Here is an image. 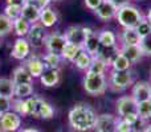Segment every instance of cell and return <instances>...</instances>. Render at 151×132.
<instances>
[{
    "label": "cell",
    "mask_w": 151,
    "mask_h": 132,
    "mask_svg": "<svg viewBox=\"0 0 151 132\" xmlns=\"http://www.w3.org/2000/svg\"><path fill=\"white\" fill-rule=\"evenodd\" d=\"M12 110V99L0 96V116Z\"/></svg>",
    "instance_id": "obj_39"
},
{
    "label": "cell",
    "mask_w": 151,
    "mask_h": 132,
    "mask_svg": "<svg viewBox=\"0 0 151 132\" xmlns=\"http://www.w3.org/2000/svg\"><path fill=\"white\" fill-rule=\"evenodd\" d=\"M143 132H151V124H147L146 127H145V131Z\"/></svg>",
    "instance_id": "obj_48"
},
{
    "label": "cell",
    "mask_w": 151,
    "mask_h": 132,
    "mask_svg": "<svg viewBox=\"0 0 151 132\" xmlns=\"http://www.w3.org/2000/svg\"><path fill=\"white\" fill-rule=\"evenodd\" d=\"M138 116L143 122L151 119V99L138 103Z\"/></svg>",
    "instance_id": "obj_32"
},
{
    "label": "cell",
    "mask_w": 151,
    "mask_h": 132,
    "mask_svg": "<svg viewBox=\"0 0 151 132\" xmlns=\"http://www.w3.org/2000/svg\"><path fill=\"white\" fill-rule=\"evenodd\" d=\"M122 119L126 120V122H127L129 124H131L133 127L139 122V120H141V119H139V116H138V114H130V115H127V116L122 118Z\"/></svg>",
    "instance_id": "obj_43"
},
{
    "label": "cell",
    "mask_w": 151,
    "mask_h": 132,
    "mask_svg": "<svg viewBox=\"0 0 151 132\" xmlns=\"http://www.w3.org/2000/svg\"><path fill=\"white\" fill-rule=\"evenodd\" d=\"M24 66L28 69V71L31 73V75L33 78H40L47 70L44 62H42V58L37 57V56H29L24 62Z\"/></svg>",
    "instance_id": "obj_13"
},
{
    "label": "cell",
    "mask_w": 151,
    "mask_h": 132,
    "mask_svg": "<svg viewBox=\"0 0 151 132\" xmlns=\"http://www.w3.org/2000/svg\"><path fill=\"white\" fill-rule=\"evenodd\" d=\"M47 31L40 23L31 25L28 34H27V40H28L29 45L33 48H41L45 45V40H47Z\"/></svg>",
    "instance_id": "obj_7"
},
{
    "label": "cell",
    "mask_w": 151,
    "mask_h": 132,
    "mask_svg": "<svg viewBox=\"0 0 151 132\" xmlns=\"http://www.w3.org/2000/svg\"><path fill=\"white\" fill-rule=\"evenodd\" d=\"M110 66H111L113 71H127L131 67V62L125 56L118 52V53H115L111 57V60H110Z\"/></svg>",
    "instance_id": "obj_19"
},
{
    "label": "cell",
    "mask_w": 151,
    "mask_h": 132,
    "mask_svg": "<svg viewBox=\"0 0 151 132\" xmlns=\"http://www.w3.org/2000/svg\"><path fill=\"white\" fill-rule=\"evenodd\" d=\"M139 48H141L143 56H151V33L147 34V36L143 37V39H141Z\"/></svg>",
    "instance_id": "obj_38"
},
{
    "label": "cell",
    "mask_w": 151,
    "mask_h": 132,
    "mask_svg": "<svg viewBox=\"0 0 151 132\" xmlns=\"http://www.w3.org/2000/svg\"><path fill=\"white\" fill-rule=\"evenodd\" d=\"M27 4V0H7V5H16L23 8Z\"/></svg>",
    "instance_id": "obj_45"
},
{
    "label": "cell",
    "mask_w": 151,
    "mask_h": 132,
    "mask_svg": "<svg viewBox=\"0 0 151 132\" xmlns=\"http://www.w3.org/2000/svg\"><path fill=\"white\" fill-rule=\"evenodd\" d=\"M97 118H98V115L94 111V108L86 103L76 104L73 108L69 111L68 115L70 127L78 132H86L94 130Z\"/></svg>",
    "instance_id": "obj_1"
},
{
    "label": "cell",
    "mask_w": 151,
    "mask_h": 132,
    "mask_svg": "<svg viewBox=\"0 0 151 132\" xmlns=\"http://www.w3.org/2000/svg\"><path fill=\"white\" fill-rule=\"evenodd\" d=\"M3 132H19L21 128V116L13 111H8L0 116Z\"/></svg>",
    "instance_id": "obj_9"
},
{
    "label": "cell",
    "mask_w": 151,
    "mask_h": 132,
    "mask_svg": "<svg viewBox=\"0 0 151 132\" xmlns=\"http://www.w3.org/2000/svg\"><path fill=\"white\" fill-rule=\"evenodd\" d=\"M110 1L113 3V5H114V7L117 8V9H119V8L129 5V4H130L131 0H110Z\"/></svg>",
    "instance_id": "obj_44"
},
{
    "label": "cell",
    "mask_w": 151,
    "mask_h": 132,
    "mask_svg": "<svg viewBox=\"0 0 151 132\" xmlns=\"http://www.w3.org/2000/svg\"><path fill=\"white\" fill-rule=\"evenodd\" d=\"M25 102H27V114L39 119V111H40L42 98H40V96H31V98L25 99Z\"/></svg>",
    "instance_id": "obj_26"
},
{
    "label": "cell",
    "mask_w": 151,
    "mask_h": 132,
    "mask_svg": "<svg viewBox=\"0 0 151 132\" xmlns=\"http://www.w3.org/2000/svg\"><path fill=\"white\" fill-rule=\"evenodd\" d=\"M118 123V118L111 114H101L98 115L96 122V132H115V127Z\"/></svg>",
    "instance_id": "obj_10"
},
{
    "label": "cell",
    "mask_w": 151,
    "mask_h": 132,
    "mask_svg": "<svg viewBox=\"0 0 151 132\" xmlns=\"http://www.w3.org/2000/svg\"><path fill=\"white\" fill-rule=\"evenodd\" d=\"M82 49L85 50L88 54H90L91 57H96L99 52H101V44L98 41V37H97V33L91 34L90 37L85 40L82 45Z\"/></svg>",
    "instance_id": "obj_22"
},
{
    "label": "cell",
    "mask_w": 151,
    "mask_h": 132,
    "mask_svg": "<svg viewBox=\"0 0 151 132\" xmlns=\"http://www.w3.org/2000/svg\"><path fill=\"white\" fill-rule=\"evenodd\" d=\"M134 85V77L130 70L110 73V86L115 91H123Z\"/></svg>",
    "instance_id": "obj_5"
},
{
    "label": "cell",
    "mask_w": 151,
    "mask_h": 132,
    "mask_svg": "<svg viewBox=\"0 0 151 132\" xmlns=\"http://www.w3.org/2000/svg\"><path fill=\"white\" fill-rule=\"evenodd\" d=\"M131 96L135 99L137 103H141L145 101L151 99V83L147 81H138L133 86Z\"/></svg>",
    "instance_id": "obj_11"
},
{
    "label": "cell",
    "mask_w": 151,
    "mask_h": 132,
    "mask_svg": "<svg viewBox=\"0 0 151 132\" xmlns=\"http://www.w3.org/2000/svg\"><path fill=\"white\" fill-rule=\"evenodd\" d=\"M66 41L65 36L58 32H53V33H48L47 36V40H45V48H47L48 53H52V54H57V56H61L65 49Z\"/></svg>",
    "instance_id": "obj_6"
},
{
    "label": "cell",
    "mask_w": 151,
    "mask_h": 132,
    "mask_svg": "<svg viewBox=\"0 0 151 132\" xmlns=\"http://www.w3.org/2000/svg\"><path fill=\"white\" fill-rule=\"evenodd\" d=\"M94 33H96V32H94L91 28H89V26L72 25L65 31L64 36H65L66 41H68L69 44H74V45H77V46L82 48L85 40Z\"/></svg>",
    "instance_id": "obj_4"
},
{
    "label": "cell",
    "mask_w": 151,
    "mask_h": 132,
    "mask_svg": "<svg viewBox=\"0 0 151 132\" xmlns=\"http://www.w3.org/2000/svg\"><path fill=\"white\" fill-rule=\"evenodd\" d=\"M40 81L47 87H55L60 82V70H45L40 77Z\"/></svg>",
    "instance_id": "obj_23"
},
{
    "label": "cell",
    "mask_w": 151,
    "mask_h": 132,
    "mask_svg": "<svg viewBox=\"0 0 151 132\" xmlns=\"http://www.w3.org/2000/svg\"><path fill=\"white\" fill-rule=\"evenodd\" d=\"M33 95V86L24 83V85H15V96L17 99H28Z\"/></svg>",
    "instance_id": "obj_30"
},
{
    "label": "cell",
    "mask_w": 151,
    "mask_h": 132,
    "mask_svg": "<svg viewBox=\"0 0 151 132\" xmlns=\"http://www.w3.org/2000/svg\"><path fill=\"white\" fill-rule=\"evenodd\" d=\"M91 58L93 57H91L90 54H88L85 50H82V52L77 56V58L74 60V65L80 70H86V71H88L89 66H90V64H91Z\"/></svg>",
    "instance_id": "obj_31"
},
{
    "label": "cell",
    "mask_w": 151,
    "mask_h": 132,
    "mask_svg": "<svg viewBox=\"0 0 151 132\" xmlns=\"http://www.w3.org/2000/svg\"><path fill=\"white\" fill-rule=\"evenodd\" d=\"M82 48L81 46H77V45L74 44H66L65 49H64L63 54H61V58H63L64 61H68V62H74V60L77 58V56L80 54L81 52H82Z\"/></svg>",
    "instance_id": "obj_27"
},
{
    "label": "cell",
    "mask_w": 151,
    "mask_h": 132,
    "mask_svg": "<svg viewBox=\"0 0 151 132\" xmlns=\"http://www.w3.org/2000/svg\"><path fill=\"white\" fill-rule=\"evenodd\" d=\"M104 0H85V5L91 11H96Z\"/></svg>",
    "instance_id": "obj_42"
},
{
    "label": "cell",
    "mask_w": 151,
    "mask_h": 132,
    "mask_svg": "<svg viewBox=\"0 0 151 132\" xmlns=\"http://www.w3.org/2000/svg\"><path fill=\"white\" fill-rule=\"evenodd\" d=\"M12 81L15 85H24V83H28V85H32L33 82V77L31 75V73L28 71L24 65L17 66L12 73Z\"/></svg>",
    "instance_id": "obj_16"
},
{
    "label": "cell",
    "mask_w": 151,
    "mask_h": 132,
    "mask_svg": "<svg viewBox=\"0 0 151 132\" xmlns=\"http://www.w3.org/2000/svg\"><path fill=\"white\" fill-rule=\"evenodd\" d=\"M40 15H41V9L33 4H28V3H27V4L21 8V17L25 19L31 25L39 23Z\"/></svg>",
    "instance_id": "obj_15"
},
{
    "label": "cell",
    "mask_w": 151,
    "mask_h": 132,
    "mask_svg": "<svg viewBox=\"0 0 151 132\" xmlns=\"http://www.w3.org/2000/svg\"><path fill=\"white\" fill-rule=\"evenodd\" d=\"M29 54H31V45H29L28 40L25 37H19L13 44L11 56L19 61H24L28 58Z\"/></svg>",
    "instance_id": "obj_12"
},
{
    "label": "cell",
    "mask_w": 151,
    "mask_h": 132,
    "mask_svg": "<svg viewBox=\"0 0 151 132\" xmlns=\"http://www.w3.org/2000/svg\"><path fill=\"white\" fill-rule=\"evenodd\" d=\"M146 20L149 21V23L151 24V8L149 9V12H147V15H146Z\"/></svg>",
    "instance_id": "obj_47"
},
{
    "label": "cell",
    "mask_w": 151,
    "mask_h": 132,
    "mask_svg": "<svg viewBox=\"0 0 151 132\" xmlns=\"http://www.w3.org/2000/svg\"><path fill=\"white\" fill-rule=\"evenodd\" d=\"M135 31H137V33L139 34V37H141V39H143V37H146L147 34L151 33V24L146 20V17H145L143 20L141 21V24H139V25L135 28Z\"/></svg>",
    "instance_id": "obj_37"
},
{
    "label": "cell",
    "mask_w": 151,
    "mask_h": 132,
    "mask_svg": "<svg viewBox=\"0 0 151 132\" xmlns=\"http://www.w3.org/2000/svg\"><path fill=\"white\" fill-rule=\"evenodd\" d=\"M121 44L125 46H139L141 37L137 33L135 29H123L122 33L119 34Z\"/></svg>",
    "instance_id": "obj_18"
},
{
    "label": "cell",
    "mask_w": 151,
    "mask_h": 132,
    "mask_svg": "<svg viewBox=\"0 0 151 132\" xmlns=\"http://www.w3.org/2000/svg\"><path fill=\"white\" fill-rule=\"evenodd\" d=\"M61 61H63L61 56L52 54V53H47L42 57V62H44L47 70H58L61 66Z\"/></svg>",
    "instance_id": "obj_28"
},
{
    "label": "cell",
    "mask_w": 151,
    "mask_h": 132,
    "mask_svg": "<svg viewBox=\"0 0 151 132\" xmlns=\"http://www.w3.org/2000/svg\"><path fill=\"white\" fill-rule=\"evenodd\" d=\"M117 11L118 9L113 5V3L110 1V0H104V1L101 3V5H99L94 12H96L97 17H98L99 20L109 21V20H111V19H114L115 16H117Z\"/></svg>",
    "instance_id": "obj_14"
},
{
    "label": "cell",
    "mask_w": 151,
    "mask_h": 132,
    "mask_svg": "<svg viewBox=\"0 0 151 132\" xmlns=\"http://www.w3.org/2000/svg\"><path fill=\"white\" fill-rule=\"evenodd\" d=\"M58 20V15L53 8L48 7L45 9L41 11V15H40V24H41L44 28H50L53 26Z\"/></svg>",
    "instance_id": "obj_21"
},
{
    "label": "cell",
    "mask_w": 151,
    "mask_h": 132,
    "mask_svg": "<svg viewBox=\"0 0 151 132\" xmlns=\"http://www.w3.org/2000/svg\"><path fill=\"white\" fill-rule=\"evenodd\" d=\"M83 88L91 96H99L105 94L107 88V81L105 78V74L86 71V75L83 77Z\"/></svg>",
    "instance_id": "obj_3"
},
{
    "label": "cell",
    "mask_w": 151,
    "mask_h": 132,
    "mask_svg": "<svg viewBox=\"0 0 151 132\" xmlns=\"http://www.w3.org/2000/svg\"><path fill=\"white\" fill-rule=\"evenodd\" d=\"M117 106V112L121 116V119L130 114H138V103L131 95H123L115 103Z\"/></svg>",
    "instance_id": "obj_8"
},
{
    "label": "cell",
    "mask_w": 151,
    "mask_h": 132,
    "mask_svg": "<svg viewBox=\"0 0 151 132\" xmlns=\"http://www.w3.org/2000/svg\"><path fill=\"white\" fill-rule=\"evenodd\" d=\"M109 62L107 60H105L102 56H96V57L91 58V64L89 66V70L88 71L90 73H96V74H105L106 69L109 67Z\"/></svg>",
    "instance_id": "obj_24"
},
{
    "label": "cell",
    "mask_w": 151,
    "mask_h": 132,
    "mask_svg": "<svg viewBox=\"0 0 151 132\" xmlns=\"http://www.w3.org/2000/svg\"><path fill=\"white\" fill-rule=\"evenodd\" d=\"M52 1H53V0H52ZM55 1H60V0H55Z\"/></svg>",
    "instance_id": "obj_50"
},
{
    "label": "cell",
    "mask_w": 151,
    "mask_h": 132,
    "mask_svg": "<svg viewBox=\"0 0 151 132\" xmlns=\"http://www.w3.org/2000/svg\"><path fill=\"white\" fill-rule=\"evenodd\" d=\"M50 1H52V0H27V3H28V4L36 5V7H39L41 11L49 7Z\"/></svg>",
    "instance_id": "obj_41"
},
{
    "label": "cell",
    "mask_w": 151,
    "mask_h": 132,
    "mask_svg": "<svg viewBox=\"0 0 151 132\" xmlns=\"http://www.w3.org/2000/svg\"><path fill=\"white\" fill-rule=\"evenodd\" d=\"M119 48V53L123 54L129 61L133 64H137L142 57H143V53H142L141 48L139 46H125V45H121Z\"/></svg>",
    "instance_id": "obj_20"
},
{
    "label": "cell",
    "mask_w": 151,
    "mask_h": 132,
    "mask_svg": "<svg viewBox=\"0 0 151 132\" xmlns=\"http://www.w3.org/2000/svg\"><path fill=\"white\" fill-rule=\"evenodd\" d=\"M29 29H31V24H29L25 19L21 17V16L13 21V31H15V33L17 34L19 37H27Z\"/></svg>",
    "instance_id": "obj_29"
},
{
    "label": "cell",
    "mask_w": 151,
    "mask_h": 132,
    "mask_svg": "<svg viewBox=\"0 0 151 132\" xmlns=\"http://www.w3.org/2000/svg\"><path fill=\"white\" fill-rule=\"evenodd\" d=\"M19 132H40V131H37L36 128H24V130H21Z\"/></svg>",
    "instance_id": "obj_46"
},
{
    "label": "cell",
    "mask_w": 151,
    "mask_h": 132,
    "mask_svg": "<svg viewBox=\"0 0 151 132\" xmlns=\"http://www.w3.org/2000/svg\"><path fill=\"white\" fill-rule=\"evenodd\" d=\"M0 96L12 99L15 96V83L12 78L0 77Z\"/></svg>",
    "instance_id": "obj_25"
},
{
    "label": "cell",
    "mask_w": 151,
    "mask_h": 132,
    "mask_svg": "<svg viewBox=\"0 0 151 132\" xmlns=\"http://www.w3.org/2000/svg\"><path fill=\"white\" fill-rule=\"evenodd\" d=\"M97 37H98V41L102 48H107V49L117 48V36L114 32L109 31V29H104V31H99L97 33Z\"/></svg>",
    "instance_id": "obj_17"
},
{
    "label": "cell",
    "mask_w": 151,
    "mask_h": 132,
    "mask_svg": "<svg viewBox=\"0 0 151 132\" xmlns=\"http://www.w3.org/2000/svg\"><path fill=\"white\" fill-rule=\"evenodd\" d=\"M12 110L20 116H27V102L25 99H16L12 101Z\"/></svg>",
    "instance_id": "obj_35"
},
{
    "label": "cell",
    "mask_w": 151,
    "mask_h": 132,
    "mask_svg": "<svg viewBox=\"0 0 151 132\" xmlns=\"http://www.w3.org/2000/svg\"><path fill=\"white\" fill-rule=\"evenodd\" d=\"M115 19L118 20L119 25L123 26V29H135L145 19V16L137 7L129 4L117 11Z\"/></svg>",
    "instance_id": "obj_2"
},
{
    "label": "cell",
    "mask_w": 151,
    "mask_h": 132,
    "mask_svg": "<svg viewBox=\"0 0 151 132\" xmlns=\"http://www.w3.org/2000/svg\"><path fill=\"white\" fill-rule=\"evenodd\" d=\"M0 132H3V130H1V126H0Z\"/></svg>",
    "instance_id": "obj_49"
},
{
    "label": "cell",
    "mask_w": 151,
    "mask_h": 132,
    "mask_svg": "<svg viewBox=\"0 0 151 132\" xmlns=\"http://www.w3.org/2000/svg\"><path fill=\"white\" fill-rule=\"evenodd\" d=\"M115 132H133V126L129 124V123L123 119H118Z\"/></svg>",
    "instance_id": "obj_40"
},
{
    "label": "cell",
    "mask_w": 151,
    "mask_h": 132,
    "mask_svg": "<svg viewBox=\"0 0 151 132\" xmlns=\"http://www.w3.org/2000/svg\"><path fill=\"white\" fill-rule=\"evenodd\" d=\"M4 15L7 16L9 20L15 21L16 19H19L21 16V8L20 7H16V5H5Z\"/></svg>",
    "instance_id": "obj_36"
},
{
    "label": "cell",
    "mask_w": 151,
    "mask_h": 132,
    "mask_svg": "<svg viewBox=\"0 0 151 132\" xmlns=\"http://www.w3.org/2000/svg\"><path fill=\"white\" fill-rule=\"evenodd\" d=\"M53 115H55V108L52 107V104L42 99L39 111V119H52Z\"/></svg>",
    "instance_id": "obj_34"
},
{
    "label": "cell",
    "mask_w": 151,
    "mask_h": 132,
    "mask_svg": "<svg viewBox=\"0 0 151 132\" xmlns=\"http://www.w3.org/2000/svg\"><path fill=\"white\" fill-rule=\"evenodd\" d=\"M13 31V21L9 20L4 13H0V37H4Z\"/></svg>",
    "instance_id": "obj_33"
}]
</instances>
